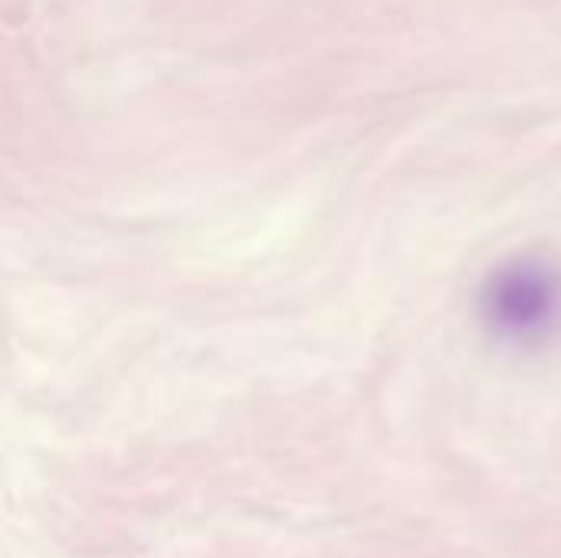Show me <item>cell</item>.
Here are the masks:
<instances>
[{"label": "cell", "mask_w": 561, "mask_h": 558, "mask_svg": "<svg viewBox=\"0 0 561 558\" xmlns=\"http://www.w3.org/2000/svg\"><path fill=\"white\" fill-rule=\"evenodd\" d=\"M480 319L493 339L536 349L561 335V263L523 253L496 266L480 289Z\"/></svg>", "instance_id": "1"}]
</instances>
